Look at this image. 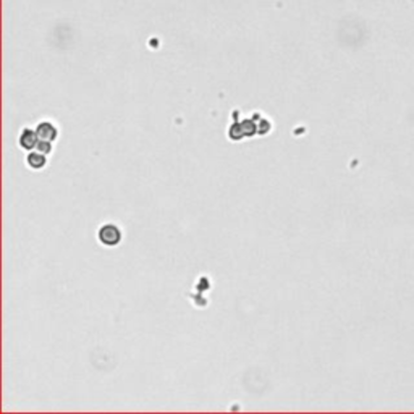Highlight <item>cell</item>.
Listing matches in <instances>:
<instances>
[{
    "mask_svg": "<svg viewBox=\"0 0 414 414\" xmlns=\"http://www.w3.org/2000/svg\"><path fill=\"white\" fill-rule=\"evenodd\" d=\"M36 133H38V138H39V140L54 141L55 138H57V128H55V126L52 125V123L44 122V123H40V125L38 126Z\"/></svg>",
    "mask_w": 414,
    "mask_h": 414,
    "instance_id": "2",
    "label": "cell"
},
{
    "mask_svg": "<svg viewBox=\"0 0 414 414\" xmlns=\"http://www.w3.org/2000/svg\"><path fill=\"white\" fill-rule=\"evenodd\" d=\"M38 133H34L31 130H24L22 136H20V146L24 148V149H32L38 146Z\"/></svg>",
    "mask_w": 414,
    "mask_h": 414,
    "instance_id": "3",
    "label": "cell"
},
{
    "mask_svg": "<svg viewBox=\"0 0 414 414\" xmlns=\"http://www.w3.org/2000/svg\"><path fill=\"white\" fill-rule=\"evenodd\" d=\"M36 149L39 150V152H42V154H50L52 152V142L50 141H44V140H40L38 141V146Z\"/></svg>",
    "mask_w": 414,
    "mask_h": 414,
    "instance_id": "5",
    "label": "cell"
},
{
    "mask_svg": "<svg viewBox=\"0 0 414 414\" xmlns=\"http://www.w3.org/2000/svg\"><path fill=\"white\" fill-rule=\"evenodd\" d=\"M26 162H28V165H30V167L32 168V170H40L46 165V154H42V152H31V154H28V157H26Z\"/></svg>",
    "mask_w": 414,
    "mask_h": 414,
    "instance_id": "4",
    "label": "cell"
},
{
    "mask_svg": "<svg viewBox=\"0 0 414 414\" xmlns=\"http://www.w3.org/2000/svg\"><path fill=\"white\" fill-rule=\"evenodd\" d=\"M122 240V233L120 230L116 228L115 225L108 224V225H104L102 228L99 230V241L102 244L106 246H115L118 244Z\"/></svg>",
    "mask_w": 414,
    "mask_h": 414,
    "instance_id": "1",
    "label": "cell"
}]
</instances>
